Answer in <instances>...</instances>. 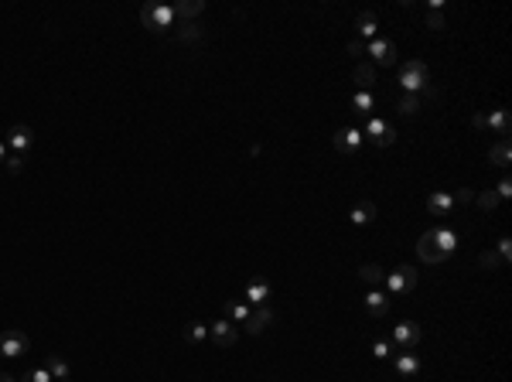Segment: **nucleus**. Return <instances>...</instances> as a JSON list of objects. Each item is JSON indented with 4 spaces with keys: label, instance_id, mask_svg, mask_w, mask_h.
Returning a JSON list of instances; mask_svg holds the SVG:
<instances>
[{
    "label": "nucleus",
    "instance_id": "2eb2a0df",
    "mask_svg": "<svg viewBox=\"0 0 512 382\" xmlns=\"http://www.w3.org/2000/svg\"><path fill=\"white\" fill-rule=\"evenodd\" d=\"M352 79H355V86H359V93H369L372 86H376V65L372 62H355V72H352Z\"/></svg>",
    "mask_w": 512,
    "mask_h": 382
},
{
    "label": "nucleus",
    "instance_id": "cd10ccee",
    "mask_svg": "<svg viewBox=\"0 0 512 382\" xmlns=\"http://www.w3.org/2000/svg\"><path fill=\"white\" fill-rule=\"evenodd\" d=\"M202 38H205V31L199 24H181V27H178V41H181V45H195V41H202Z\"/></svg>",
    "mask_w": 512,
    "mask_h": 382
},
{
    "label": "nucleus",
    "instance_id": "dca6fc26",
    "mask_svg": "<svg viewBox=\"0 0 512 382\" xmlns=\"http://www.w3.org/2000/svg\"><path fill=\"white\" fill-rule=\"evenodd\" d=\"M366 311H369V317H386L390 314V293H383V290H369L366 293Z\"/></svg>",
    "mask_w": 512,
    "mask_h": 382
},
{
    "label": "nucleus",
    "instance_id": "0eeeda50",
    "mask_svg": "<svg viewBox=\"0 0 512 382\" xmlns=\"http://www.w3.org/2000/svg\"><path fill=\"white\" fill-rule=\"evenodd\" d=\"M362 140H366V133H362L359 126H342V130L331 137V144H335L338 154H355V150L362 147Z\"/></svg>",
    "mask_w": 512,
    "mask_h": 382
},
{
    "label": "nucleus",
    "instance_id": "58836bf2",
    "mask_svg": "<svg viewBox=\"0 0 512 382\" xmlns=\"http://www.w3.org/2000/svg\"><path fill=\"white\" fill-rule=\"evenodd\" d=\"M496 194H499V201H506V198H512V181H509V178H502V181H499V188H496Z\"/></svg>",
    "mask_w": 512,
    "mask_h": 382
},
{
    "label": "nucleus",
    "instance_id": "4468645a",
    "mask_svg": "<svg viewBox=\"0 0 512 382\" xmlns=\"http://www.w3.org/2000/svg\"><path fill=\"white\" fill-rule=\"evenodd\" d=\"M427 212L437 215V218H447V215L454 212V198H451V191H434V194L427 198Z\"/></svg>",
    "mask_w": 512,
    "mask_h": 382
},
{
    "label": "nucleus",
    "instance_id": "f03ea898",
    "mask_svg": "<svg viewBox=\"0 0 512 382\" xmlns=\"http://www.w3.org/2000/svg\"><path fill=\"white\" fill-rule=\"evenodd\" d=\"M140 21L151 31H164V27L175 24V7L171 3H144L140 7Z\"/></svg>",
    "mask_w": 512,
    "mask_h": 382
},
{
    "label": "nucleus",
    "instance_id": "e433bc0d",
    "mask_svg": "<svg viewBox=\"0 0 512 382\" xmlns=\"http://www.w3.org/2000/svg\"><path fill=\"white\" fill-rule=\"evenodd\" d=\"M451 198H454V205H468V201H475V191H471V188H458Z\"/></svg>",
    "mask_w": 512,
    "mask_h": 382
},
{
    "label": "nucleus",
    "instance_id": "f8f14e48",
    "mask_svg": "<svg viewBox=\"0 0 512 382\" xmlns=\"http://www.w3.org/2000/svg\"><path fill=\"white\" fill-rule=\"evenodd\" d=\"M270 284L263 280V277H253L249 284H246V304L249 307H267V300H270Z\"/></svg>",
    "mask_w": 512,
    "mask_h": 382
},
{
    "label": "nucleus",
    "instance_id": "393cba45",
    "mask_svg": "<svg viewBox=\"0 0 512 382\" xmlns=\"http://www.w3.org/2000/svg\"><path fill=\"white\" fill-rule=\"evenodd\" d=\"M376 31H379L376 14H372V10H362V14L355 17V34H362V38H376Z\"/></svg>",
    "mask_w": 512,
    "mask_h": 382
},
{
    "label": "nucleus",
    "instance_id": "c03bdc74",
    "mask_svg": "<svg viewBox=\"0 0 512 382\" xmlns=\"http://www.w3.org/2000/svg\"><path fill=\"white\" fill-rule=\"evenodd\" d=\"M62 382H69V379H62Z\"/></svg>",
    "mask_w": 512,
    "mask_h": 382
},
{
    "label": "nucleus",
    "instance_id": "6e6552de",
    "mask_svg": "<svg viewBox=\"0 0 512 382\" xmlns=\"http://www.w3.org/2000/svg\"><path fill=\"white\" fill-rule=\"evenodd\" d=\"M366 133H369V140H372L376 147H393V144H397V130H393L386 120H379V116H369Z\"/></svg>",
    "mask_w": 512,
    "mask_h": 382
},
{
    "label": "nucleus",
    "instance_id": "6ab92c4d",
    "mask_svg": "<svg viewBox=\"0 0 512 382\" xmlns=\"http://www.w3.org/2000/svg\"><path fill=\"white\" fill-rule=\"evenodd\" d=\"M393 366H397V376L413 379V376L420 372V355H413V352H400V355H393Z\"/></svg>",
    "mask_w": 512,
    "mask_h": 382
},
{
    "label": "nucleus",
    "instance_id": "2f4dec72",
    "mask_svg": "<svg viewBox=\"0 0 512 382\" xmlns=\"http://www.w3.org/2000/svg\"><path fill=\"white\" fill-rule=\"evenodd\" d=\"M478 267H482V270H499V267H502V260H499L492 249H485V253L478 256Z\"/></svg>",
    "mask_w": 512,
    "mask_h": 382
},
{
    "label": "nucleus",
    "instance_id": "f3484780",
    "mask_svg": "<svg viewBox=\"0 0 512 382\" xmlns=\"http://www.w3.org/2000/svg\"><path fill=\"white\" fill-rule=\"evenodd\" d=\"M430 232H434V243L441 246V253H444V256H451V253L458 249V243H461V239H458V232H454L451 225H437V229H430Z\"/></svg>",
    "mask_w": 512,
    "mask_h": 382
},
{
    "label": "nucleus",
    "instance_id": "aec40b11",
    "mask_svg": "<svg viewBox=\"0 0 512 382\" xmlns=\"http://www.w3.org/2000/svg\"><path fill=\"white\" fill-rule=\"evenodd\" d=\"M270 321H274V311H270V307H256V311L249 314V321H246L243 328H246V335H263Z\"/></svg>",
    "mask_w": 512,
    "mask_h": 382
},
{
    "label": "nucleus",
    "instance_id": "39448f33",
    "mask_svg": "<svg viewBox=\"0 0 512 382\" xmlns=\"http://www.w3.org/2000/svg\"><path fill=\"white\" fill-rule=\"evenodd\" d=\"M366 52L372 55V65H383V69H390V65H397V45L393 41H386V38H372L369 45H366Z\"/></svg>",
    "mask_w": 512,
    "mask_h": 382
},
{
    "label": "nucleus",
    "instance_id": "1a4fd4ad",
    "mask_svg": "<svg viewBox=\"0 0 512 382\" xmlns=\"http://www.w3.org/2000/svg\"><path fill=\"white\" fill-rule=\"evenodd\" d=\"M208 335H212V338H215V345H222V348H232V345L239 341V328H236L229 317L212 321V324H208Z\"/></svg>",
    "mask_w": 512,
    "mask_h": 382
},
{
    "label": "nucleus",
    "instance_id": "a211bd4d",
    "mask_svg": "<svg viewBox=\"0 0 512 382\" xmlns=\"http://www.w3.org/2000/svg\"><path fill=\"white\" fill-rule=\"evenodd\" d=\"M205 10V0H181V3H175V21H181V24H195V17Z\"/></svg>",
    "mask_w": 512,
    "mask_h": 382
},
{
    "label": "nucleus",
    "instance_id": "c9c22d12",
    "mask_svg": "<svg viewBox=\"0 0 512 382\" xmlns=\"http://www.w3.org/2000/svg\"><path fill=\"white\" fill-rule=\"evenodd\" d=\"M24 382H55L48 376V369L41 366V369H31V372H24Z\"/></svg>",
    "mask_w": 512,
    "mask_h": 382
},
{
    "label": "nucleus",
    "instance_id": "f257e3e1",
    "mask_svg": "<svg viewBox=\"0 0 512 382\" xmlns=\"http://www.w3.org/2000/svg\"><path fill=\"white\" fill-rule=\"evenodd\" d=\"M427 82H430V69H427L420 58H410V62H403V69H400V86H403L407 93L420 95Z\"/></svg>",
    "mask_w": 512,
    "mask_h": 382
},
{
    "label": "nucleus",
    "instance_id": "7ed1b4c3",
    "mask_svg": "<svg viewBox=\"0 0 512 382\" xmlns=\"http://www.w3.org/2000/svg\"><path fill=\"white\" fill-rule=\"evenodd\" d=\"M27 352H31V338H27L24 331H17V328L0 331V355H3V359H21V355H27Z\"/></svg>",
    "mask_w": 512,
    "mask_h": 382
},
{
    "label": "nucleus",
    "instance_id": "b1692460",
    "mask_svg": "<svg viewBox=\"0 0 512 382\" xmlns=\"http://www.w3.org/2000/svg\"><path fill=\"white\" fill-rule=\"evenodd\" d=\"M489 161H492V168H509V161H512V144H509V140H499V144H492V150H489Z\"/></svg>",
    "mask_w": 512,
    "mask_h": 382
},
{
    "label": "nucleus",
    "instance_id": "4c0bfd02",
    "mask_svg": "<svg viewBox=\"0 0 512 382\" xmlns=\"http://www.w3.org/2000/svg\"><path fill=\"white\" fill-rule=\"evenodd\" d=\"M427 27H430V31H441V27H444V14H441V10H430V14H427Z\"/></svg>",
    "mask_w": 512,
    "mask_h": 382
},
{
    "label": "nucleus",
    "instance_id": "4be33fe9",
    "mask_svg": "<svg viewBox=\"0 0 512 382\" xmlns=\"http://www.w3.org/2000/svg\"><path fill=\"white\" fill-rule=\"evenodd\" d=\"M376 215H379V208L372 201H355L352 205V222L355 225H369V222H376Z\"/></svg>",
    "mask_w": 512,
    "mask_h": 382
},
{
    "label": "nucleus",
    "instance_id": "ea45409f",
    "mask_svg": "<svg viewBox=\"0 0 512 382\" xmlns=\"http://www.w3.org/2000/svg\"><path fill=\"white\" fill-rule=\"evenodd\" d=\"M348 55H355V58H359V55H366V45H362L359 38H352V41H348Z\"/></svg>",
    "mask_w": 512,
    "mask_h": 382
},
{
    "label": "nucleus",
    "instance_id": "473e14b6",
    "mask_svg": "<svg viewBox=\"0 0 512 382\" xmlns=\"http://www.w3.org/2000/svg\"><path fill=\"white\" fill-rule=\"evenodd\" d=\"M3 164H7V171H10V175H21V171H24V154H7V161H3Z\"/></svg>",
    "mask_w": 512,
    "mask_h": 382
},
{
    "label": "nucleus",
    "instance_id": "f704fd0d",
    "mask_svg": "<svg viewBox=\"0 0 512 382\" xmlns=\"http://www.w3.org/2000/svg\"><path fill=\"white\" fill-rule=\"evenodd\" d=\"M496 256L502 260V267L512 260V239H509V236H502V239H499V253H496Z\"/></svg>",
    "mask_w": 512,
    "mask_h": 382
},
{
    "label": "nucleus",
    "instance_id": "72a5a7b5",
    "mask_svg": "<svg viewBox=\"0 0 512 382\" xmlns=\"http://www.w3.org/2000/svg\"><path fill=\"white\" fill-rule=\"evenodd\" d=\"M372 355H376V359H393V345L379 338V341H372Z\"/></svg>",
    "mask_w": 512,
    "mask_h": 382
},
{
    "label": "nucleus",
    "instance_id": "9d476101",
    "mask_svg": "<svg viewBox=\"0 0 512 382\" xmlns=\"http://www.w3.org/2000/svg\"><path fill=\"white\" fill-rule=\"evenodd\" d=\"M420 324L416 321H400L397 328H393V341H397V348L400 352H413V345L420 341Z\"/></svg>",
    "mask_w": 512,
    "mask_h": 382
},
{
    "label": "nucleus",
    "instance_id": "a878e982",
    "mask_svg": "<svg viewBox=\"0 0 512 382\" xmlns=\"http://www.w3.org/2000/svg\"><path fill=\"white\" fill-rule=\"evenodd\" d=\"M45 369H48V376L55 382L69 379V362H65L62 355H48V359H45Z\"/></svg>",
    "mask_w": 512,
    "mask_h": 382
},
{
    "label": "nucleus",
    "instance_id": "bb28decb",
    "mask_svg": "<svg viewBox=\"0 0 512 382\" xmlns=\"http://www.w3.org/2000/svg\"><path fill=\"white\" fill-rule=\"evenodd\" d=\"M352 109L355 113H362V116H372V109H376V95L372 93H352Z\"/></svg>",
    "mask_w": 512,
    "mask_h": 382
},
{
    "label": "nucleus",
    "instance_id": "5701e85b",
    "mask_svg": "<svg viewBox=\"0 0 512 382\" xmlns=\"http://www.w3.org/2000/svg\"><path fill=\"white\" fill-rule=\"evenodd\" d=\"M249 314H253V307L249 304H243V300H225V317L239 328V324H246L249 321Z\"/></svg>",
    "mask_w": 512,
    "mask_h": 382
},
{
    "label": "nucleus",
    "instance_id": "37998d69",
    "mask_svg": "<svg viewBox=\"0 0 512 382\" xmlns=\"http://www.w3.org/2000/svg\"><path fill=\"white\" fill-rule=\"evenodd\" d=\"M0 382H14V376H7V372H0Z\"/></svg>",
    "mask_w": 512,
    "mask_h": 382
},
{
    "label": "nucleus",
    "instance_id": "423d86ee",
    "mask_svg": "<svg viewBox=\"0 0 512 382\" xmlns=\"http://www.w3.org/2000/svg\"><path fill=\"white\" fill-rule=\"evenodd\" d=\"M7 150L10 154H27L31 150V144H34V130L31 126H24V123H14L10 130H7Z\"/></svg>",
    "mask_w": 512,
    "mask_h": 382
},
{
    "label": "nucleus",
    "instance_id": "9b49d317",
    "mask_svg": "<svg viewBox=\"0 0 512 382\" xmlns=\"http://www.w3.org/2000/svg\"><path fill=\"white\" fill-rule=\"evenodd\" d=\"M416 256H420L423 263H430V267H437V263L447 260V256L441 253V246L434 243V232H423V236H420V243H416Z\"/></svg>",
    "mask_w": 512,
    "mask_h": 382
},
{
    "label": "nucleus",
    "instance_id": "ddd939ff",
    "mask_svg": "<svg viewBox=\"0 0 512 382\" xmlns=\"http://www.w3.org/2000/svg\"><path fill=\"white\" fill-rule=\"evenodd\" d=\"M485 126L499 137V140H509V130H512V120L506 109H492V113H485Z\"/></svg>",
    "mask_w": 512,
    "mask_h": 382
},
{
    "label": "nucleus",
    "instance_id": "a19ab883",
    "mask_svg": "<svg viewBox=\"0 0 512 382\" xmlns=\"http://www.w3.org/2000/svg\"><path fill=\"white\" fill-rule=\"evenodd\" d=\"M471 126H475V130H485V113H475V120H471Z\"/></svg>",
    "mask_w": 512,
    "mask_h": 382
},
{
    "label": "nucleus",
    "instance_id": "c756f323",
    "mask_svg": "<svg viewBox=\"0 0 512 382\" xmlns=\"http://www.w3.org/2000/svg\"><path fill=\"white\" fill-rule=\"evenodd\" d=\"M397 109H400L403 116H413V113H420V95H413V93L400 95V102H397Z\"/></svg>",
    "mask_w": 512,
    "mask_h": 382
},
{
    "label": "nucleus",
    "instance_id": "412c9836",
    "mask_svg": "<svg viewBox=\"0 0 512 382\" xmlns=\"http://www.w3.org/2000/svg\"><path fill=\"white\" fill-rule=\"evenodd\" d=\"M359 277L372 286V290H383V286H386V270H383L379 263H362V267H359Z\"/></svg>",
    "mask_w": 512,
    "mask_h": 382
},
{
    "label": "nucleus",
    "instance_id": "79ce46f5",
    "mask_svg": "<svg viewBox=\"0 0 512 382\" xmlns=\"http://www.w3.org/2000/svg\"><path fill=\"white\" fill-rule=\"evenodd\" d=\"M7 154H10V150H7V144H3V140H0V164H3V161H7Z\"/></svg>",
    "mask_w": 512,
    "mask_h": 382
},
{
    "label": "nucleus",
    "instance_id": "7c9ffc66",
    "mask_svg": "<svg viewBox=\"0 0 512 382\" xmlns=\"http://www.w3.org/2000/svg\"><path fill=\"white\" fill-rule=\"evenodd\" d=\"M475 201H478L482 212H492V208L499 205V194H496V191H482V194H475Z\"/></svg>",
    "mask_w": 512,
    "mask_h": 382
},
{
    "label": "nucleus",
    "instance_id": "c85d7f7f",
    "mask_svg": "<svg viewBox=\"0 0 512 382\" xmlns=\"http://www.w3.org/2000/svg\"><path fill=\"white\" fill-rule=\"evenodd\" d=\"M181 335H185V341H205V338H208V324H202V321H188Z\"/></svg>",
    "mask_w": 512,
    "mask_h": 382
},
{
    "label": "nucleus",
    "instance_id": "20e7f679",
    "mask_svg": "<svg viewBox=\"0 0 512 382\" xmlns=\"http://www.w3.org/2000/svg\"><path fill=\"white\" fill-rule=\"evenodd\" d=\"M413 286H416V267H410V263H400L393 273H386V290L393 297H403Z\"/></svg>",
    "mask_w": 512,
    "mask_h": 382
}]
</instances>
